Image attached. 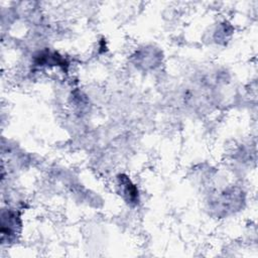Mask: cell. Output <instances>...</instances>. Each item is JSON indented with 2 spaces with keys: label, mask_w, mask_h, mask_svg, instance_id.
<instances>
[{
  "label": "cell",
  "mask_w": 258,
  "mask_h": 258,
  "mask_svg": "<svg viewBox=\"0 0 258 258\" xmlns=\"http://www.w3.org/2000/svg\"><path fill=\"white\" fill-rule=\"evenodd\" d=\"M120 185L123 188L122 192L124 196L127 197V200L129 203H137L138 201V191L134 184L130 181V179L127 176L120 175L119 176Z\"/></svg>",
  "instance_id": "cell-2"
},
{
  "label": "cell",
  "mask_w": 258,
  "mask_h": 258,
  "mask_svg": "<svg viewBox=\"0 0 258 258\" xmlns=\"http://www.w3.org/2000/svg\"><path fill=\"white\" fill-rule=\"evenodd\" d=\"M20 226L19 217L14 212H7L5 214L2 213V239L5 238V236H8V239H10L12 236H14L17 233V227Z\"/></svg>",
  "instance_id": "cell-1"
}]
</instances>
